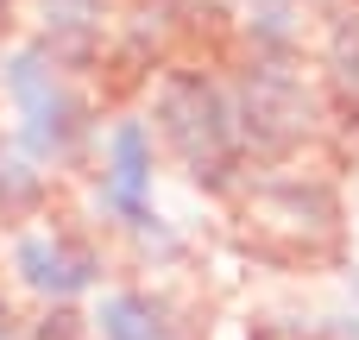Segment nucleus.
I'll list each match as a JSON object with an SVG mask.
<instances>
[{
    "instance_id": "f03ea898",
    "label": "nucleus",
    "mask_w": 359,
    "mask_h": 340,
    "mask_svg": "<svg viewBox=\"0 0 359 340\" xmlns=\"http://www.w3.org/2000/svg\"><path fill=\"white\" fill-rule=\"evenodd\" d=\"M0 88H6V107H13V139L32 164H69L82 151V139L95 132L76 76L44 44L6 50L0 57Z\"/></svg>"
},
{
    "instance_id": "7ed1b4c3",
    "label": "nucleus",
    "mask_w": 359,
    "mask_h": 340,
    "mask_svg": "<svg viewBox=\"0 0 359 340\" xmlns=\"http://www.w3.org/2000/svg\"><path fill=\"white\" fill-rule=\"evenodd\" d=\"M227 101H233L246 158L278 164V158L303 151V145L322 132V101H316L309 76H303L290 57H265V50H252V57L240 63V76L227 82Z\"/></svg>"
},
{
    "instance_id": "39448f33",
    "label": "nucleus",
    "mask_w": 359,
    "mask_h": 340,
    "mask_svg": "<svg viewBox=\"0 0 359 340\" xmlns=\"http://www.w3.org/2000/svg\"><path fill=\"white\" fill-rule=\"evenodd\" d=\"M151 177H158V139H151L145 120L120 114L101 132V183H95L101 189V208H107L114 227H126V233L158 240L164 252H177V240L164 233V221L151 208Z\"/></svg>"
},
{
    "instance_id": "0eeeda50",
    "label": "nucleus",
    "mask_w": 359,
    "mask_h": 340,
    "mask_svg": "<svg viewBox=\"0 0 359 340\" xmlns=\"http://www.w3.org/2000/svg\"><path fill=\"white\" fill-rule=\"evenodd\" d=\"M32 6H38V38L32 44H44L63 69H76V63H88L101 50L107 0H32Z\"/></svg>"
},
{
    "instance_id": "423d86ee",
    "label": "nucleus",
    "mask_w": 359,
    "mask_h": 340,
    "mask_svg": "<svg viewBox=\"0 0 359 340\" xmlns=\"http://www.w3.org/2000/svg\"><path fill=\"white\" fill-rule=\"evenodd\" d=\"M13 271L44 303H76L101 284V252L69 227H32L13 240Z\"/></svg>"
},
{
    "instance_id": "9d476101",
    "label": "nucleus",
    "mask_w": 359,
    "mask_h": 340,
    "mask_svg": "<svg viewBox=\"0 0 359 340\" xmlns=\"http://www.w3.org/2000/svg\"><path fill=\"white\" fill-rule=\"evenodd\" d=\"M44 196H50V183H44V164H32V158L19 151V139H13V132H0V221H19V215H32Z\"/></svg>"
},
{
    "instance_id": "6e6552de",
    "label": "nucleus",
    "mask_w": 359,
    "mask_h": 340,
    "mask_svg": "<svg viewBox=\"0 0 359 340\" xmlns=\"http://www.w3.org/2000/svg\"><path fill=\"white\" fill-rule=\"evenodd\" d=\"M88 328H95V340H189L183 315L151 290H107L95 303Z\"/></svg>"
},
{
    "instance_id": "20e7f679",
    "label": "nucleus",
    "mask_w": 359,
    "mask_h": 340,
    "mask_svg": "<svg viewBox=\"0 0 359 340\" xmlns=\"http://www.w3.org/2000/svg\"><path fill=\"white\" fill-rule=\"evenodd\" d=\"M240 196H246V240L259 252L278 246V259H309L341 233V202L316 177H259L240 183Z\"/></svg>"
},
{
    "instance_id": "f8f14e48",
    "label": "nucleus",
    "mask_w": 359,
    "mask_h": 340,
    "mask_svg": "<svg viewBox=\"0 0 359 340\" xmlns=\"http://www.w3.org/2000/svg\"><path fill=\"white\" fill-rule=\"evenodd\" d=\"M0 340H25V322H19V309L0 297Z\"/></svg>"
},
{
    "instance_id": "1a4fd4ad",
    "label": "nucleus",
    "mask_w": 359,
    "mask_h": 340,
    "mask_svg": "<svg viewBox=\"0 0 359 340\" xmlns=\"http://www.w3.org/2000/svg\"><path fill=\"white\" fill-rule=\"evenodd\" d=\"M322 82L334 95V114L359 132V13H341L322 38Z\"/></svg>"
},
{
    "instance_id": "9b49d317",
    "label": "nucleus",
    "mask_w": 359,
    "mask_h": 340,
    "mask_svg": "<svg viewBox=\"0 0 359 340\" xmlns=\"http://www.w3.org/2000/svg\"><path fill=\"white\" fill-rule=\"evenodd\" d=\"M25 340H95V328L69 309V303H50V315L38 328H25Z\"/></svg>"
},
{
    "instance_id": "ddd939ff",
    "label": "nucleus",
    "mask_w": 359,
    "mask_h": 340,
    "mask_svg": "<svg viewBox=\"0 0 359 340\" xmlns=\"http://www.w3.org/2000/svg\"><path fill=\"white\" fill-rule=\"evenodd\" d=\"M6 6H13V0H0V13H6Z\"/></svg>"
},
{
    "instance_id": "f257e3e1",
    "label": "nucleus",
    "mask_w": 359,
    "mask_h": 340,
    "mask_svg": "<svg viewBox=\"0 0 359 340\" xmlns=\"http://www.w3.org/2000/svg\"><path fill=\"white\" fill-rule=\"evenodd\" d=\"M145 126H151V139L177 158V170L196 189L233 196L246 183V145H240V120H233L227 82H215L202 69H164Z\"/></svg>"
}]
</instances>
